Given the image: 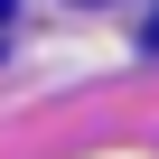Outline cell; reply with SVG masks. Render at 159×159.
<instances>
[{"label":"cell","instance_id":"cell-2","mask_svg":"<svg viewBox=\"0 0 159 159\" xmlns=\"http://www.w3.org/2000/svg\"><path fill=\"white\" fill-rule=\"evenodd\" d=\"M0 19H10V0H0Z\"/></svg>","mask_w":159,"mask_h":159},{"label":"cell","instance_id":"cell-1","mask_svg":"<svg viewBox=\"0 0 159 159\" xmlns=\"http://www.w3.org/2000/svg\"><path fill=\"white\" fill-rule=\"evenodd\" d=\"M140 38H150V56H159V10H150V28H140Z\"/></svg>","mask_w":159,"mask_h":159}]
</instances>
